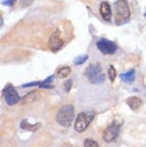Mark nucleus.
Returning <instances> with one entry per match:
<instances>
[{
  "mask_svg": "<svg viewBox=\"0 0 146 147\" xmlns=\"http://www.w3.org/2000/svg\"><path fill=\"white\" fill-rule=\"evenodd\" d=\"M3 95L5 100L6 102V104L9 106L15 105L20 101V96L18 95L17 91L15 90V88L13 87L12 85H7L3 90Z\"/></svg>",
  "mask_w": 146,
  "mask_h": 147,
  "instance_id": "0eeeda50",
  "label": "nucleus"
},
{
  "mask_svg": "<svg viewBox=\"0 0 146 147\" xmlns=\"http://www.w3.org/2000/svg\"><path fill=\"white\" fill-rule=\"evenodd\" d=\"M88 59V56L87 54H84V55H79L78 56L77 58L74 59V64L76 65H81L83 64V63Z\"/></svg>",
  "mask_w": 146,
  "mask_h": 147,
  "instance_id": "f3484780",
  "label": "nucleus"
},
{
  "mask_svg": "<svg viewBox=\"0 0 146 147\" xmlns=\"http://www.w3.org/2000/svg\"><path fill=\"white\" fill-rule=\"evenodd\" d=\"M119 131H120V124L117 123L116 121H114L109 126H107L104 130L102 134V138L105 142L111 143L117 138L119 135Z\"/></svg>",
  "mask_w": 146,
  "mask_h": 147,
  "instance_id": "423d86ee",
  "label": "nucleus"
},
{
  "mask_svg": "<svg viewBox=\"0 0 146 147\" xmlns=\"http://www.w3.org/2000/svg\"><path fill=\"white\" fill-rule=\"evenodd\" d=\"M63 44H64V41L61 37V31L57 29L50 35L48 41V46L50 50L52 51V52H58L59 50L61 49Z\"/></svg>",
  "mask_w": 146,
  "mask_h": 147,
  "instance_id": "6e6552de",
  "label": "nucleus"
},
{
  "mask_svg": "<svg viewBox=\"0 0 146 147\" xmlns=\"http://www.w3.org/2000/svg\"><path fill=\"white\" fill-rule=\"evenodd\" d=\"M71 69L68 66L61 67V69H59V71H57V77L60 79H64L71 74Z\"/></svg>",
  "mask_w": 146,
  "mask_h": 147,
  "instance_id": "4468645a",
  "label": "nucleus"
},
{
  "mask_svg": "<svg viewBox=\"0 0 146 147\" xmlns=\"http://www.w3.org/2000/svg\"><path fill=\"white\" fill-rule=\"evenodd\" d=\"M15 2H16V0H5V1H3V5L12 6L15 4Z\"/></svg>",
  "mask_w": 146,
  "mask_h": 147,
  "instance_id": "aec40b11",
  "label": "nucleus"
},
{
  "mask_svg": "<svg viewBox=\"0 0 146 147\" xmlns=\"http://www.w3.org/2000/svg\"><path fill=\"white\" fill-rule=\"evenodd\" d=\"M126 104L132 110L136 111L143 106V100L138 97H130L126 99Z\"/></svg>",
  "mask_w": 146,
  "mask_h": 147,
  "instance_id": "9b49d317",
  "label": "nucleus"
},
{
  "mask_svg": "<svg viewBox=\"0 0 146 147\" xmlns=\"http://www.w3.org/2000/svg\"><path fill=\"white\" fill-rule=\"evenodd\" d=\"M144 16L146 17V12H145V14H144Z\"/></svg>",
  "mask_w": 146,
  "mask_h": 147,
  "instance_id": "5701e85b",
  "label": "nucleus"
},
{
  "mask_svg": "<svg viewBox=\"0 0 146 147\" xmlns=\"http://www.w3.org/2000/svg\"><path fill=\"white\" fill-rule=\"evenodd\" d=\"M97 47L103 54L106 55H112L114 54L117 50V44L110 41L108 39H106V38H101L97 42Z\"/></svg>",
  "mask_w": 146,
  "mask_h": 147,
  "instance_id": "39448f33",
  "label": "nucleus"
},
{
  "mask_svg": "<svg viewBox=\"0 0 146 147\" xmlns=\"http://www.w3.org/2000/svg\"><path fill=\"white\" fill-rule=\"evenodd\" d=\"M41 98V93L37 90L34 91H31L27 93L24 97L21 99V104L22 105H29L34 103V102L37 101Z\"/></svg>",
  "mask_w": 146,
  "mask_h": 147,
  "instance_id": "9d476101",
  "label": "nucleus"
},
{
  "mask_svg": "<svg viewBox=\"0 0 146 147\" xmlns=\"http://www.w3.org/2000/svg\"><path fill=\"white\" fill-rule=\"evenodd\" d=\"M41 82H32V83H27V84L23 85V88H28V87H33V86H36V85H40Z\"/></svg>",
  "mask_w": 146,
  "mask_h": 147,
  "instance_id": "412c9836",
  "label": "nucleus"
},
{
  "mask_svg": "<svg viewBox=\"0 0 146 147\" xmlns=\"http://www.w3.org/2000/svg\"><path fill=\"white\" fill-rule=\"evenodd\" d=\"M42 126V124L41 123H36V124H34L32 125L30 123H28L27 120H22L21 123H20V127L24 130H26V131H31V132H35L37 131L38 129L40 128Z\"/></svg>",
  "mask_w": 146,
  "mask_h": 147,
  "instance_id": "f8f14e48",
  "label": "nucleus"
},
{
  "mask_svg": "<svg viewBox=\"0 0 146 147\" xmlns=\"http://www.w3.org/2000/svg\"><path fill=\"white\" fill-rule=\"evenodd\" d=\"M84 74L93 84H100L106 79V76L102 71V67L98 62L91 63L88 65L85 69Z\"/></svg>",
  "mask_w": 146,
  "mask_h": 147,
  "instance_id": "f03ea898",
  "label": "nucleus"
},
{
  "mask_svg": "<svg viewBox=\"0 0 146 147\" xmlns=\"http://www.w3.org/2000/svg\"><path fill=\"white\" fill-rule=\"evenodd\" d=\"M74 119V107L72 105L62 106L57 113L56 121L59 125L64 127L71 126Z\"/></svg>",
  "mask_w": 146,
  "mask_h": 147,
  "instance_id": "7ed1b4c3",
  "label": "nucleus"
},
{
  "mask_svg": "<svg viewBox=\"0 0 146 147\" xmlns=\"http://www.w3.org/2000/svg\"><path fill=\"white\" fill-rule=\"evenodd\" d=\"M52 80H53V76H50L46 80H44L42 82H41L39 87L42 88H53V86L52 85Z\"/></svg>",
  "mask_w": 146,
  "mask_h": 147,
  "instance_id": "2eb2a0df",
  "label": "nucleus"
},
{
  "mask_svg": "<svg viewBox=\"0 0 146 147\" xmlns=\"http://www.w3.org/2000/svg\"><path fill=\"white\" fill-rule=\"evenodd\" d=\"M95 113L93 111H86L79 113L75 121V130L79 133L84 132L93 121Z\"/></svg>",
  "mask_w": 146,
  "mask_h": 147,
  "instance_id": "20e7f679",
  "label": "nucleus"
},
{
  "mask_svg": "<svg viewBox=\"0 0 146 147\" xmlns=\"http://www.w3.org/2000/svg\"><path fill=\"white\" fill-rule=\"evenodd\" d=\"M99 12L101 16L103 17L104 20L109 22L112 18V10H111V6L108 2H102L100 4V7H99Z\"/></svg>",
  "mask_w": 146,
  "mask_h": 147,
  "instance_id": "1a4fd4ad",
  "label": "nucleus"
},
{
  "mask_svg": "<svg viewBox=\"0 0 146 147\" xmlns=\"http://www.w3.org/2000/svg\"><path fill=\"white\" fill-rule=\"evenodd\" d=\"M62 147H71V144L69 143H65L64 144L62 145Z\"/></svg>",
  "mask_w": 146,
  "mask_h": 147,
  "instance_id": "4be33fe9",
  "label": "nucleus"
},
{
  "mask_svg": "<svg viewBox=\"0 0 146 147\" xmlns=\"http://www.w3.org/2000/svg\"><path fill=\"white\" fill-rule=\"evenodd\" d=\"M120 79L127 84H132L135 80V69H130L127 72L120 74Z\"/></svg>",
  "mask_w": 146,
  "mask_h": 147,
  "instance_id": "ddd939ff",
  "label": "nucleus"
},
{
  "mask_svg": "<svg viewBox=\"0 0 146 147\" xmlns=\"http://www.w3.org/2000/svg\"><path fill=\"white\" fill-rule=\"evenodd\" d=\"M116 75H117V72H116V69H115L113 65H110L109 66V69H108V77H109V80L111 82H114L116 78Z\"/></svg>",
  "mask_w": 146,
  "mask_h": 147,
  "instance_id": "dca6fc26",
  "label": "nucleus"
},
{
  "mask_svg": "<svg viewBox=\"0 0 146 147\" xmlns=\"http://www.w3.org/2000/svg\"><path fill=\"white\" fill-rule=\"evenodd\" d=\"M84 147H100V146L95 140L87 138L84 141Z\"/></svg>",
  "mask_w": 146,
  "mask_h": 147,
  "instance_id": "a211bd4d",
  "label": "nucleus"
},
{
  "mask_svg": "<svg viewBox=\"0 0 146 147\" xmlns=\"http://www.w3.org/2000/svg\"><path fill=\"white\" fill-rule=\"evenodd\" d=\"M131 13L129 5L126 0H117L115 3V23L117 25H123L130 20Z\"/></svg>",
  "mask_w": 146,
  "mask_h": 147,
  "instance_id": "f257e3e1",
  "label": "nucleus"
},
{
  "mask_svg": "<svg viewBox=\"0 0 146 147\" xmlns=\"http://www.w3.org/2000/svg\"><path fill=\"white\" fill-rule=\"evenodd\" d=\"M71 87H72V80H68L64 82V84H63V88H64V90L66 92H69Z\"/></svg>",
  "mask_w": 146,
  "mask_h": 147,
  "instance_id": "6ab92c4d",
  "label": "nucleus"
}]
</instances>
